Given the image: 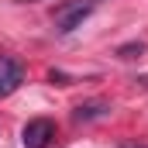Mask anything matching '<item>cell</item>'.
<instances>
[{
	"label": "cell",
	"instance_id": "1",
	"mask_svg": "<svg viewBox=\"0 0 148 148\" xmlns=\"http://www.w3.org/2000/svg\"><path fill=\"white\" fill-rule=\"evenodd\" d=\"M97 0H69L55 10V31L59 35H73L76 28H83V21L93 14Z\"/></svg>",
	"mask_w": 148,
	"mask_h": 148
},
{
	"label": "cell",
	"instance_id": "2",
	"mask_svg": "<svg viewBox=\"0 0 148 148\" xmlns=\"http://www.w3.org/2000/svg\"><path fill=\"white\" fill-rule=\"evenodd\" d=\"M52 141H55V121L52 117H35L21 131V145L24 148H48Z\"/></svg>",
	"mask_w": 148,
	"mask_h": 148
},
{
	"label": "cell",
	"instance_id": "3",
	"mask_svg": "<svg viewBox=\"0 0 148 148\" xmlns=\"http://www.w3.org/2000/svg\"><path fill=\"white\" fill-rule=\"evenodd\" d=\"M21 83H24V62L14 55H0V100L17 93Z\"/></svg>",
	"mask_w": 148,
	"mask_h": 148
},
{
	"label": "cell",
	"instance_id": "4",
	"mask_svg": "<svg viewBox=\"0 0 148 148\" xmlns=\"http://www.w3.org/2000/svg\"><path fill=\"white\" fill-rule=\"evenodd\" d=\"M107 110H110V107H107L103 100H90V103H79V107L73 110V117L79 121V124H86V121H100V117H107Z\"/></svg>",
	"mask_w": 148,
	"mask_h": 148
},
{
	"label": "cell",
	"instance_id": "5",
	"mask_svg": "<svg viewBox=\"0 0 148 148\" xmlns=\"http://www.w3.org/2000/svg\"><path fill=\"white\" fill-rule=\"evenodd\" d=\"M141 52H145V45H141V41H131V45H121V48H117V55H121V59H134V55H141Z\"/></svg>",
	"mask_w": 148,
	"mask_h": 148
},
{
	"label": "cell",
	"instance_id": "6",
	"mask_svg": "<svg viewBox=\"0 0 148 148\" xmlns=\"http://www.w3.org/2000/svg\"><path fill=\"white\" fill-rule=\"evenodd\" d=\"M124 148H145V145H124Z\"/></svg>",
	"mask_w": 148,
	"mask_h": 148
}]
</instances>
